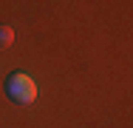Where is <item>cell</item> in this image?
Segmentation results:
<instances>
[{
  "instance_id": "cell-1",
  "label": "cell",
  "mask_w": 133,
  "mask_h": 128,
  "mask_svg": "<svg viewBox=\"0 0 133 128\" xmlns=\"http://www.w3.org/2000/svg\"><path fill=\"white\" fill-rule=\"evenodd\" d=\"M6 91H9V97L14 102H20V105H31V102H37L40 97V88H37V80L26 71H14V74H9L6 80Z\"/></svg>"
},
{
  "instance_id": "cell-2",
  "label": "cell",
  "mask_w": 133,
  "mask_h": 128,
  "mask_svg": "<svg viewBox=\"0 0 133 128\" xmlns=\"http://www.w3.org/2000/svg\"><path fill=\"white\" fill-rule=\"evenodd\" d=\"M14 43V28L11 26H0V46L6 49V46H11Z\"/></svg>"
}]
</instances>
